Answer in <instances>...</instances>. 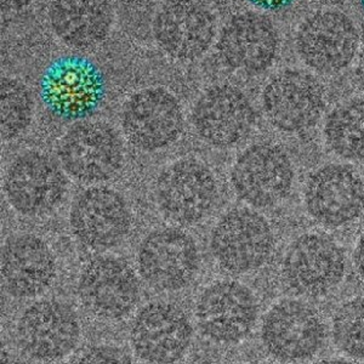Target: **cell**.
Masks as SVG:
<instances>
[{
	"instance_id": "obj_21",
	"label": "cell",
	"mask_w": 364,
	"mask_h": 364,
	"mask_svg": "<svg viewBox=\"0 0 364 364\" xmlns=\"http://www.w3.org/2000/svg\"><path fill=\"white\" fill-rule=\"evenodd\" d=\"M154 36L170 56L195 60L211 46L215 20L200 0H168L156 17Z\"/></svg>"
},
{
	"instance_id": "obj_18",
	"label": "cell",
	"mask_w": 364,
	"mask_h": 364,
	"mask_svg": "<svg viewBox=\"0 0 364 364\" xmlns=\"http://www.w3.org/2000/svg\"><path fill=\"white\" fill-rule=\"evenodd\" d=\"M192 336L186 314L168 302H151L142 307L130 331L134 352L149 364L176 363L188 351Z\"/></svg>"
},
{
	"instance_id": "obj_17",
	"label": "cell",
	"mask_w": 364,
	"mask_h": 364,
	"mask_svg": "<svg viewBox=\"0 0 364 364\" xmlns=\"http://www.w3.org/2000/svg\"><path fill=\"white\" fill-rule=\"evenodd\" d=\"M257 113L243 91L218 84L204 91L192 111V124L208 145L230 149L245 141L255 125Z\"/></svg>"
},
{
	"instance_id": "obj_27",
	"label": "cell",
	"mask_w": 364,
	"mask_h": 364,
	"mask_svg": "<svg viewBox=\"0 0 364 364\" xmlns=\"http://www.w3.org/2000/svg\"><path fill=\"white\" fill-rule=\"evenodd\" d=\"M75 364H135L123 348L97 345L84 352Z\"/></svg>"
},
{
	"instance_id": "obj_12",
	"label": "cell",
	"mask_w": 364,
	"mask_h": 364,
	"mask_svg": "<svg viewBox=\"0 0 364 364\" xmlns=\"http://www.w3.org/2000/svg\"><path fill=\"white\" fill-rule=\"evenodd\" d=\"M78 295L92 315L119 321L130 315L140 301L141 284L135 271L123 259L95 257L82 269Z\"/></svg>"
},
{
	"instance_id": "obj_32",
	"label": "cell",
	"mask_w": 364,
	"mask_h": 364,
	"mask_svg": "<svg viewBox=\"0 0 364 364\" xmlns=\"http://www.w3.org/2000/svg\"><path fill=\"white\" fill-rule=\"evenodd\" d=\"M317 364H355L352 363V362H348V360H322V362H319Z\"/></svg>"
},
{
	"instance_id": "obj_6",
	"label": "cell",
	"mask_w": 364,
	"mask_h": 364,
	"mask_svg": "<svg viewBox=\"0 0 364 364\" xmlns=\"http://www.w3.org/2000/svg\"><path fill=\"white\" fill-rule=\"evenodd\" d=\"M82 326L73 307L60 300H41L27 307L17 321V346L38 362H56L78 346Z\"/></svg>"
},
{
	"instance_id": "obj_13",
	"label": "cell",
	"mask_w": 364,
	"mask_h": 364,
	"mask_svg": "<svg viewBox=\"0 0 364 364\" xmlns=\"http://www.w3.org/2000/svg\"><path fill=\"white\" fill-rule=\"evenodd\" d=\"M70 226L82 245L105 252L122 245L128 237L132 213L119 192L109 187H89L72 203Z\"/></svg>"
},
{
	"instance_id": "obj_30",
	"label": "cell",
	"mask_w": 364,
	"mask_h": 364,
	"mask_svg": "<svg viewBox=\"0 0 364 364\" xmlns=\"http://www.w3.org/2000/svg\"><path fill=\"white\" fill-rule=\"evenodd\" d=\"M356 75L357 78H358V82H360V87H363L364 90V49L363 51H362V54H360L358 65H357Z\"/></svg>"
},
{
	"instance_id": "obj_10",
	"label": "cell",
	"mask_w": 364,
	"mask_h": 364,
	"mask_svg": "<svg viewBox=\"0 0 364 364\" xmlns=\"http://www.w3.org/2000/svg\"><path fill=\"white\" fill-rule=\"evenodd\" d=\"M262 107L269 123L279 132L305 133L322 118L326 108L324 90L310 73L282 70L266 84Z\"/></svg>"
},
{
	"instance_id": "obj_8",
	"label": "cell",
	"mask_w": 364,
	"mask_h": 364,
	"mask_svg": "<svg viewBox=\"0 0 364 364\" xmlns=\"http://www.w3.org/2000/svg\"><path fill=\"white\" fill-rule=\"evenodd\" d=\"M295 46L302 63L322 75L348 68L360 48L355 22L339 10H321L299 26Z\"/></svg>"
},
{
	"instance_id": "obj_11",
	"label": "cell",
	"mask_w": 364,
	"mask_h": 364,
	"mask_svg": "<svg viewBox=\"0 0 364 364\" xmlns=\"http://www.w3.org/2000/svg\"><path fill=\"white\" fill-rule=\"evenodd\" d=\"M282 271L298 294L321 296L339 286L346 271L343 249L331 237L307 232L287 249Z\"/></svg>"
},
{
	"instance_id": "obj_24",
	"label": "cell",
	"mask_w": 364,
	"mask_h": 364,
	"mask_svg": "<svg viewBox=\"0 0 364 364\" xmlns=\"http://www.w3.org/2000/svg\"><path fill=\"white\" fill-rule=\"evenodd\" d=\"M328 149L345 161H364V99L338 105L324 123Z\"/></svg>"
},
{
	"instance_id": "obj_3",
	"label": "cell",
	"mask_w": 364,
	"mask_h": 364,
	"mask_svg": "<svg viewBox=\"0 0 364 364\" xmlns=\"http://www.w3.org/2000/svg\"><path fill=\"white\" fill-rule=\"evenodd\" d=\"M295 181L294 164L281 146L259 142L238 156L231 170L237 197L255 209L272 208L288 198Z\"/></svg>"
},
{
	"instance_id": "obj_1",
	"label": "cell",
	"mask_w": 364,
	"mask_h": 364,
	"mask_svg": "<svg viewBox=\"0 0 364 364\" xmlns=\"http://www.w3.org/2000/svg\"><path fill=\"white\" fill-rule=\"evenodd\" d=\"M210 249L226 272L245 274L265 265L274 249V235L265 216L250 208L228 211L211 231Z\"/></svg>"
},
{
	"instance_id": "obj_16",
	"label": "cell",
	"mask_w": 364,
	"mask_h": 364,
	"mask_svg": "<svg viewBox=\"0 0 364 364\" xmlns=\"http://www.w3.org/2000/svg\"><path fill=\"white\" fill-rule=\"evenodd\" d=\"M122 127L134 147L144 152L166 149L181 136V105L173 94L161 87L144 89L125 102Z\"/></svg>"
},
{
	"instance_id": "obj_9",
	"label": "cell",
	"mask_w": 364,
	"mask_h": 364,
	"mask_svg": "<svg viewBox=\"0 0 364 364\" xmlns=\"http://www.w3.org/2000/svg\"><path fill=\"white\" fill-rule=\"evenodd\" d=\"M65 170L48 154L28 151L14 159L5 175L4 190L10 205L21 215L44 216L65 198Z\"/></svg>"
},
{
	"instance_id": "obj_22",
	"label": "cell",
	"mask_w": 364,
	"mask_h": 364,
	"mask_svg": "<svg viewBox=\"0 0 364 364\" xmlns=\"http://www.w3.org/2000/svg\"><path fill=\"white\" fill-rule=\"evenodd\" d=\"M56 277V259L46 242L34 235L9 237L1 248V282L16 299L37 298Z\"/></svg>"
},
{
	"instance_id": "obj_31",
	"label": "cell",
	"mask_w": 364,
	"mask_h": 364,
	"mask_svg": "<svg viewBox=\"0 0 364 364\" xmlns=\"http://www.w3.org/2000/svg\"><path fill=\"white\" fill-rule=\"evenodd\" d=\"M32 0H1V4L8 8H22L28 5Z\"/></svg>"
},
{
	"instance_id": "obj_4",
	"label": "cell",
	"mask_w": 364,
	"mask_h": 364,
	"mask_svg": "<svg viewBox=\"0 0 364 364\" xmlns=\"http://www.w3.org/2000/svg\"><path fill=\"white\" fill-rule=\"evenodd\" d=\"M106 95L104 75L82 56L60 58L46 68L41 80L43 104L63 119H84L95 112Z\"/></svg>"
},
{
	"instance_id": "obj_26",
	"label": "cell",
	"mask_w": 364,
	"mask_h": 364,
	"mask_svg": "<svg viewBox=\"0 0 364 364\" xmlns=\"http://www.w3.org/2000/svg\"><path fill=\"white\" fill-rule=\"evenodd\" d=\"M331 331L341 351L364 360V298L352 299L336 311Z\"/></svg>"
},
{
	"instance_id": "obj_2",
	"label": "cell",
	"mask_w": 364,
	"mask_h": 364,
	"mask_svg": "<svg viewBox=\"0 0 364 364\" xmlns=\"http://www.w3.org/2000/svg\"><path fill=\"white\" fill-rule=\"evenodd\" d=\"M219 196L218 181L202 161L183 158L161 170L154 183L157 207L181 226L199 224L210 215Z\"/></svg>"
},
{
	"instance_id": "obj_14",
	"label": "cell",
	"mask_w": 364,
	"mask_h": 364,
	"mask_svg": "<svg viewBox=\"0 0 364 364\" xmlns=\"http://www.w3.org/2000/svg\"><path fill=\"white\" fill-rule=\"evenodd\" d=\"M304 200L309 215L318 224L343 228L363 214V178L351 166L329 163L310 175Z\"/></svg>"
},
{
	"instance_id": "obj_25",
	"label": "cell",
	"mask_w": 364,
	"mask_h": 364,
	"mask_svg": "<svg viewBox=\"0 0 364 364\" xmlns=\"http://www.w3.org/2000/svg\"><path fill=\"white\" fill-rule=\"evenodd\" d=\"M33 118V100L25 84L1 79V139L10 141L25 133Z\"/></svg>"
},
{
	"instance_id": "obj_7",
	"label": "cell",
	"mask_w": 364,
	"mask_h": 364,
	"mask_svg": "<svg viewBox=\"0 0 364 364\" xmlns=\"http://www.w3.org/2000/svg\"><path fill=\"white\" fill-rule=\"evenodd\" d=\"M137 269L147 286L158 291H178L198 273V245L187 232L163 228L149 232L137 249Z\"/></svg>"
},
{
	"instance_id": "obj_28",
	"label": "cell",
	"mask_w": 364,
	"mask_h": 364,
	"mask_svg": "<svg viewBox=\"0 0 364 364\" xmlns=\"http://www.w3.org/2000/svg\"><path fill=\"white\" fill-rule=\"evenodd\" d=\"M249 4L265 11H282L294 5L298 0H247Z\"/></svg>"
},
{
	"instance_id": "obj_33",
	"label": "cell",
	"mask_w": 364,
	"mask_h": 364,
	"mask_svg": "<svg viewBox=\"0 0 364 364\" xmlns=\"http://www.w3.org/2000/svg\"><path fill=\"white\" fill-rule=\"evenodd\" d=\"M358 4H360V9L364 11V0H358Z\"/></svg>"
},
{
	"instance_id": "obj_20",
	"label": "cell",
	"mask_w": 364,
	"mask_h": 364,
	"mask_svg": "<svg viewBox=\"0 0 364 364\" xmlns=\"http://www.w3.org/2000/svg\"><path fill=\"white\" fill-rule=\"evenodd\" d=\"M218 49L223 61L232 70L245 75H260L269 70L277 58V29L261 14H240L225 26Z\"/></svg>"
},
{
	"instance_id": "obj_5",
	"label": "cell",
	"mask_w": 364,
	"mask_h": 364,
	"mask_svg": "<svg viewBox=\"0 0 364 364\" xmlns=\"http://www.w3.org/2000/svg\"><path fill=\"white\" fill-rule=\"evenodd\" d=\"M58 161L70 178L99 183L114 178L124 164V146L116 130L104 122L84 120L65 134Z\"/></svg>"
},
{
	"instance_id": "obj_23",
	"label": "cell",
	"mask_w": 364,
	"mask_h": 364,
	"mask_svg": "<svg viewBox=\"0 0 364 364\" xmlns=\"http://www.w3.org/2000/svg\"><path fill=\"white\" fill-rule=\"evenodd\" d=\"M49 15L58 37L77 49L97 46L112 25L108 0H54Z\"/></svg>"
},
{
	"instance_id": "obj_15",
	"label": "cell",
	"mask_w": 364,
	"mask_h": 364,
	"mask_svg": "<svg viewBox=\"0 0 364 364\" xmlns=\"http://www.w3.org/2000/svg\"><path fill=\"white\" fill-rule=\"evenodd\" d=\"M259 316L257 298L237 281H219L207 287L196 304V321L208 339L236 343L247 338Z\"/></svg>"
},
{
	"instance_id": "obj_19",
	"label": "cell",
	"mask_w": 364,
	"mask_h": 364,
	"mask_svg": "<svg viewBox=\"0 0 364 364\" xmlns=\"http://www.w3.org/2000/svg\"><path fill=\"white\" fill-rule=\"evenodd\" d=\"M261 340L274 358L283 362L309 360L324 341V326L319 316L305 302L284 299L266 314Z\"/></svg>"
},
{
	"instance_id": "obj_29",
	"label": "cell",
	"mask_w": 364,
	"mask_h": 364,
	"mask_svg": "<svg viewBox=\"0 0 364 364\" xmlns=\"http://www.w3.org/2000/svg\"><path fill=\"white\" fill-rule=\"evenodd\" d=\"M355 265H356L357 272L364 281V232L357 242L356 249H355Z\"/></svg>"
},
{
	"instance_id": "obj_34",
	"label": "cell",
	"mask_w": 364,
	"mask_h": 364,
	"mask_svg": "<svg viewBox=\"0 0 364 364\" xmlns=\"http://www.w3.org/2000/svg\"><path fill=\"white\" fill-rule=\"evenodd\" d=\"M250 364H272V363H267V362H257V363H250Z\"/></svg>"
}]
</instances>
